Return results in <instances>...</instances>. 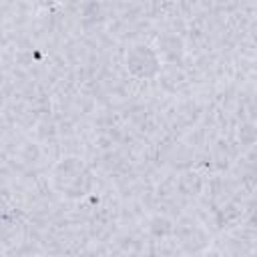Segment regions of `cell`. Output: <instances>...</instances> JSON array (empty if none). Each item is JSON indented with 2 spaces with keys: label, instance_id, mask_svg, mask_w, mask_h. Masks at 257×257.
Segmentation results:
<instances>
[{
  "label": "cell",
  "instance_id": "3",
  "mask_svg": "<svg viewBox=\"0 0 257 257\" xmlns=\"http://www.w3.org/2000/svg\"><path fill=\"white\" fill-rule=\"evenodd\" d=\"M175 235L181 249L189 255L203 253L211 243V235L205 231V227L191 217H185L175 225Z\"/></svg>",
  "mask_w": 257,
  "mask_h": 257
},
{
  "label": "cell",
  "instance_id": "4",
  "mask_svg": "<svg viewBox=\"0 0 257 257\" xmlns=\"http://www.w3.org/2000/svg\"><path fill=\"white\" fill-rule=\"evenodd\" d=\"M239 141L243 143V145H253V143H257V128L253 126V124H243V126H239Z\"/></svg>",
  "mask_w": 257,
  "mask_h": 257
},
{
  "label": "cell",
  "instance_id": "1",
  "mask_svg": "<svg viewBox=\"0 0 257 257\" xmlns=\"http://www.w3.org/2000/svg\"><path fill=\"white\" fill-rule=\"evenodd\" d=\"M48 187L64 201H82L96 189V175L78 155L60 157L48 173Z\"/></svg>",
  "mask_w": 257,
  "mask_h": 257
},
{
  "label": "cell",
  "instance_id": "2",
  "mask_svg": "<svg viewBox=\"0 0 257 257\" xmlns=\"http://www.w3.org/2000/svg\"><path fill=\"white\" fill-rule=\"evenodd\" d=\"M124 70L137 80H153L161 74L163 58L149 42H131L122 52Z\"/></svg>",
  "mask_w": 257,
  "mask_h": 257
}]
</instances>
